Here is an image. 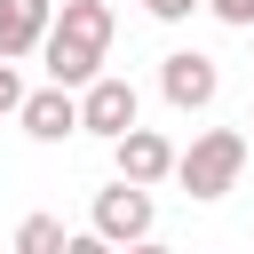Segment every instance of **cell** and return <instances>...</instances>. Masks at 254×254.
Instances as JSON below:
<instances>
[{"mask_svg": "<svg viewBox=\"0 0 254 254\" xmlns=\"http://www.w3.org/2000/svg\"><path fill=\"white\" fill-rule=\"evenodd\" d=\"M111 32H119L111 0H64V8L48 16V32H40L48 79H56V87H87V79L111 64Z\"/></svg>", "mask_w": 254, "mask_h": 254, "instance_id": "cell-1", "label": "cell"}, {"mask_svg": "<svg viewBox=\"0 0 254 254\" xmlns=\"http://www.w3.org/2000/svg\"><path fill=\"white\" fill-rule=\"evenodd\" d=\"M238 175H246V135L238 127H206V135H190V151H175V183L190 198H230Z\"/></svg>", "mask_w": 254, "mask_h": 254, "instance_id": "cell-2", "label": "cell"}, {"mask_svg": "<svg viewBox=\"0 0 254 254\" xmlns=\"http://www.w3.org/2000/svg\"><path fill=\"white\" fill-rule=\"evenodd\" d=\"M87 230H95V246H143L159 230V206L143 183L111 175V190H95V206H87Z\"/></svg>", "mask_w": 254, "mask_h": 254, "instance_id": "cell-3", "label": "cell"}, {"mask_svg": "<svg viewBox=\"0 0 254 254\" xmlns=\"http://www.w3.org/2000/svg\"><path fill=\"white\" fill-rule=\"evenodd\" d=\"M143 119V95H135V79H119V71H95L87 87H79V135H127Z\"/></svg>", "mask_w": 254, "mask_h": 254, "instance_id": "cell-4", "label": "cell"}, {"mask_svg": "<svg viewBox=\"0 0 254 254\" xmlns=\"http://www.w3.org/2000/svg\"><path fill=\"white\" fill-rule=\"evenodd\" d=\"M159 95H167L175 111H206V103L222 95V71H214V56H198V48H175V56H159Z\"/></svg>", "mask_w": 254, "mask_h": 254, "instance_id": "cell-5", "label": "cell"}, {"mask_svg": "<svg viewBox=\"0 0 254 254\" xmlns=\"http://www.w3.org/2000/svg\"><path fill=\"white\" fill-rule=\"evenodd\" d=\"M111 167L127 175V183H143V190H159V183H175V143L159 135V127H127V135H111Z\"/></svg>", "mask_w": 254, "mask_h": 254, "instance_id": "cell-6", "label": "cell"}, {"mask_svg": "<svg viewBox=\"0 0 254 254\" xmlns=\"http://www.w3.org/2000/svg\"><path fill=\"white\" fill-rule=\"evenodd\" d=\"M16 119H24V135L32 143H64V135H79V87H32L24 103H16Z\"/></svg>", "mask_w": 254, "mask_h": 254, "instance_id": "cell-7", "label": "cell"}, {"mask_svg": "<svg viewBox=\"0 0 254 254\" xmlns=\"http://www.w3.org/2000/svg\"><path fill=\"white\" fill-rule=\"evenodd\" d=\"M48 16H56V0H0V56H8V64L40 56V32H48Z\"/></svg>", "mask_w": 254, "mask_h": 254, "instance_id": "cell-8", "label": "cell"}, {"mask_svg": "<svg viewBox=\"0 0 254 254\" xmlns=\"http://www.w3.org/2000/svg\"><path fill=\"white\" fill-rule=\"evenodd\" d=\"M56 246H64V222L56 214H24L16 222V254H56Z\"/></svg>", "mask_w": 254, "mask_h": 254, "instance_id": "cell-9", "label": "cell"}, {"mask_svg": "<svg viewBox=\"0 0 254 254\" xmlns=\"http://www.w3.org/2000/svg\"><path fill=\"white\" fill-rule=\"evenodd\" d=\"M214 8V24H230V32H254V0H206Z\"/></svg>", "mask_w": 254, "mask_h": 254, "instance_id": "cell-10", "label": "cell"}, {"mask_svg": "<svg viewBox=\"0 0 254 254\" xmlns=\"http://www.w3.org/2000/svg\"><path fill=\"white\" fill-rule=\"evenodd\" d=\"M16 103H24V79H16V64L0 56V119H16Z\"/></svg>", "mask_w": 254, "mask_h": 254, "instance_id": "cell-11", "label": "cell"}, {"mask_svg": "<svg viewBox=\"0 0 254 254\" xmlns=\"http://www.w3.org/2000/svg\"><path fill=\"white\" fill-rule=\"evenodd\" d=\"M190 8H206V0H143V16H159V24H183Z\"/></svg>", "mask_w": 254, "mask_h": 254, "instance_id": "cell-12", "label": "cell"}, {"mask_svg": "<svg viewBox=\"0 0 254 254\" xmlns=\"http://www.w3.org/2000/svg\"><path fill=\"white\" fill-rule=\"evenodd\" d=\"M246 151H254V143H246Z\"/></svg>", "mask_w": 254, "mask_h": 254, "instance_id": "cell-13", "label": "cell"}]
</instances>
